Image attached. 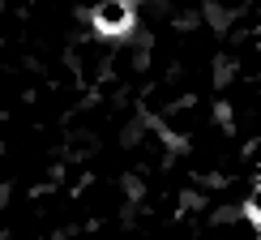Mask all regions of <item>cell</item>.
Wrapping results in <instances>:
<instances>
[{
  "mask_svg": "<svg viewBox=\"0 0 261 240\" xmlns=\"http://www.w3.org/2000/svg\"><path fill=\"white\" fill-rule=\"evenodd\" d=\"M94 21H99L103 30H120L124 21H128V9H124V5H116V0H112V5H103L99 13H94Z\"/></svg>",
  "mask_w": 261,
  "mask_h": 240,
  "instance_id": "1",
  "label": "cell"
}]
</instances>
